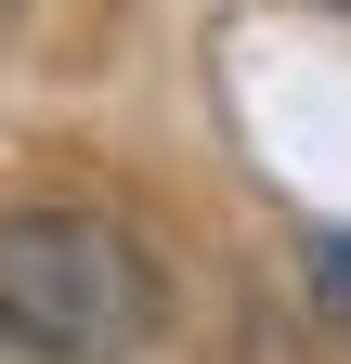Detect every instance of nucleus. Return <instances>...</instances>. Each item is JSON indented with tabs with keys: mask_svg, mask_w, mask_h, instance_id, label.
Wrapping results in <instances>:
<instances>
[{
	"mask_svg": "<svg viewBox=\"0 0 351 364\" xmlns=\"http://www.w3.org/2000/svg\"><path fill=\"white\" fill-rule=\"evenodd\" d=\"M156 260L104 208H14L0 221V326L39 364H130L156 338Z\"/></svg>",
	"mask_w": 351,
	"mask_h": 364,
	"instance_id": "1",
	"label": "nucleus"
},
{
	"mask_svg": "<svg viewBox=\"0 0 351 364\" xmlns=\"http://www.w3.org/2000/svg\"><path fill=\"white\" fill-rule=\"evenodd\" d=\"M313 299L338 312V338H351V221H338V235H313Z\"/></svg>",
	"mask_w": 351,
	"mask_h": 364,
	"instance_id": "2",
	"label": "nucleus"
},
{
	"mask_svg": "<svg viewBox=\"0 0 351 364\" xmlns=\"http://www.w3.org/2000/svg\"><path fill=\"white\" fill-rule=\"evenodd\" d=\"M0 364H39V351H26V338H14V326H0Z\"/></svg>",
	"mask_w": 351,
	"mask_h": 364,
	"instance_id": "3",
	"label": "nucleus"
},
{
	"mask_svg": "<svg viewBox=\"0 0 351 364\" xmlns=\"http://www.w3.org/2000/svg\"><path fill=\"white\" fill-rule=\"evenodd\" d=\"M338 14H351V0H338Z\"/></svg>",
	"mask_w": 351,
	"mask_h": 364,
	"instance_id": "4",
	"label": "nucleus"
}]
</instances>
